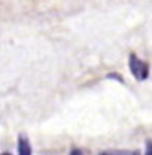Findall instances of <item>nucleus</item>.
<instances>
[{
	"instance_id": "1",
	"label": "nucleus",
	"mask_w": 152,
	"mask_h": 155,
	"mask_svg": "<svg viewBox=\"0 0 152 155\" xmlns=\"http://www.w3.org/2000/svg\"><path fill=\"white\" fill-rule=\"evenodd\" d=\"M128 69L136 81L142 82L149 78V64L137 57L136 54H130L128 57Z\"/></svg>"
},
{
	"instance_id": "2",
	"label": "nucleus",
	"mask_w": 152,
	"mask_h": 155,
	"mask_svg": "<svg viewBox=\"0 0 152 155\" xmlns=\"http://www.w3.org/2000/svg\"><path fill=\"white\" fill-rule=\"evenodd\" d=\"M31 145H30V140L25 137L24 134H19L18 137V155H31Z\"/></svg>"
},
{
	"instance_id": "3",
	"label": "nucleus",
	"mask_w": 152,
	"mask_h": 155,
	"mask_svg": "<svg viewBox=\"0 0 152 155\" xmlns=\"http://www.w3.org/2000/svg\"><path fill=\"white\" fill-rule=\"evenodd\" d=\"M145 155H152V139H148L145 143Z\"/></svg>"
},
{
	"instance_id": "4",
	"label": "nucleus",
	"mask_w": 152,
	"mask_h": 155,
	"mask_svg": "<svg viewBox=\"0 0 152 155\" xmlns=\"http://www.w3.org/2000/svg\"><path fill=\"white\" fill-rule=\"evenodd\" d=\"M107 79H116V81H119L121 84H124V79H122V76L121 75H116V73H111V75H107Z\"/></svg>"
},
{
	"instance_id": "5",
	"label": "nucleus",
	"mask_w": 152,
	"mask_h": 155,
	"mask_svg": "<svg viewBox=\"0 0 152 155\" xmlns=\"http://www.w3.org/2000/svg\"><path fill=\"white\" fill-rule=\"evenodd\" d=\"M69 155H84V152H82V151H81V149H72V151H70V154Z\"/></svg>"
},
{
	"instance_id": "6",
	"label": "nucleus",
	"mask_w": 152,
	"mask_h": 155,
	"mask_svg": "<svg viewBox=\"0 0 152 155\" xmlns=\"http://www.w3.org/2000/svg\"><path fill=\"white\" fill-rule=\"evenodd\" d=\"M100 155H112V154H109V152H101Z\"/></svg>"
},
{
	"instance_id": "7",
	"label": "nucleus",
	"mask_w": 152,
	"mask_h": 155,
	"mask_svg": "<svg viewBox=\"0 0 152 155\" xmlns=\"http://www.w3.org/2000/svg\"><path fill=\"white\" fill-rule=\"evenodd\" d=\"M131 155H140V154H139V152L136 151V152H133V154H131Z\"/></svg>"
},
{
	"instance_id": "8",
	"label": "nucleus",
	"mask_w": 152,
	"mask_h": 155,
	"mask_svg": "<svg viewBox=\"0 0 152 155\" xmlns=\"http://www.w3.org/2000/svg\"><path fill=\"white\" fill-rule=\"evenodd\" d=\"M0 155H11V154H0Z\"/></svg>"
}]
</instances>
